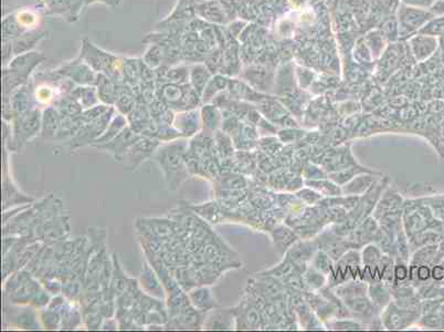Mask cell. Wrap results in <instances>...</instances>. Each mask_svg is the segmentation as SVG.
<instances>
[{"label":"cell","mask_w":444,"mask_h":332,"mask_svg":"<svg viewBox=\"0 0 444 332\" xmlns=\"http://www.w3.org/2000/svg\"><path fill=\"white\" fill-rule=\"evenodd\" d=\"M370 295H372V300L374 304H381V306L388 304L389 293L386 291V288L383 286L376 285L372 287Z\"/></svg>","instance_id":"obj_1"},{"label":"cell","mask_w":444,"mask_h":332,"mask_svg":"<svg viewBox=\"0 0 444 332\" xmlns=\"http://www.w3.org/2000/svg\"><path fill=\"white\" fill-rule=\"evenodd\" d=\"M381 260V251L374 245L367 246L363 253V260L367 265L370 266Z\"/></svg>","instance_id":"obj_2"},{"label":"cell","mask_w":444,"mask_h":332,"mask_svg":"<svg viewBox=\"0 0 444 332\" xmlns=\"http://www.w3.org/2000/svg\"><path fill=\"white\" fill-rule=\"evenodd\" d=\"M394 275L398 280H405L409 275L408 268L405 265H398L394 266Z\"/></svg>","instance_id":"obj_3"},{"label":"cell","mask_w":444,"mask_h":332,"mask_svg":"<svg viewBox=\"0 0 444 332\" xmlns=\"http://www.w3.org/2000/svg\"><path fill=\"white\" fill-rule=\"evenodd\" d=\"M430 277V269L427 266H420L419 268H416V278L420 280H427Z\"/></svg>","instance_id":"obj_4"},{"label":"cell","mask_w":444,"mask_h":332,"mask_svg":"<svg viewBox=\"0 0 444 332\" xmlns=\"http://www.w3.org/2000/svg\"><path fill=\"white\" fill-rule=\"evenodd\" d=\"M433 278L436 280H441L444 277V268L441 266H436L432 271Z\"/></svg>","instance_id":"obj_5"},{"label":"cell","mask_w":444,"mask_h":332,"mask_svg":"<svg viewBox=\"0 0 444 332\" xmlns=\"http://www.w3.org/2000/svg\"><path fill=\"white\" fill-rule=\"evenodd\" d=\"M433 12L444 16V0H438V3H436V5L433 6Z\"/></svg>","instance_id":"obj_6"}]
</instances>
